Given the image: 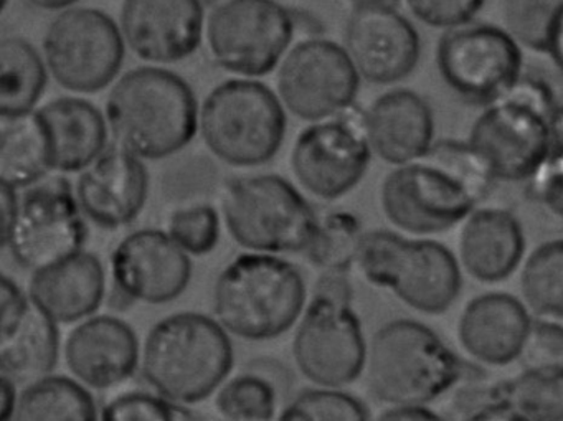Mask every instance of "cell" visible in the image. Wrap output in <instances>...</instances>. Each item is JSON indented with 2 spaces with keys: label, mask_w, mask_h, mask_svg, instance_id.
I'll return each mask as SVG.
<instances>
[{
  "label": "cell",
  "mask_w": 563,
  "mask_h": 421,
  "mask_svg": "<svg viewBox=\"0 0 563 421\" xmlns=\"http://www.w3.org/2000/svg\"><path fill=\"white\" fill-rule=\"evenodd\" d=\"M493 184L466 141H434L423 156L385 177L382 209L408 235H438L463 222Z\"/></svg>",
  "instance_id": "1"
},
{
  "label": "cell",
  "mask_w": 563,
  "mask_h": 421,
  "mask_svg": "<svg viewBox=\"0 0 563 421\" xmlns=\"http://www.w3.org/2000/svg\"><path fill=\"white\" fill-rule=\"evenodd\" d=\"M466 143L494 182L529 180L562 151L559 95L542 78L522 75L503 97L484 107Z\"/></svg>",
  "instance_id": "2"
},
{
  "label": "cell",
  "mask_w": 563,
  "mask_h": 421,
  "mask_svg": "<svg viewBox=\"0 0 563 421\" xmlns=\"http://www.w3.org/2000/svg\"><path fill=\"white\" fill-rule=\"evenodd\" d=\"M104 120L118 146L143 160L166 159L196 137L199 103L174 71L134 68L111 88Z\"/></svg>",
  "instance_id": "3"
},
{
  "label": "cell",
  "mask_w": 563,
  "mask_h": 421,
  "mask_svg": "<svg viewBox=\"0 0 563 421\" xmlns=\"http://www.w3.org/2000/svg\"><path fill=\"white\" fill-rule=\"evenodd\" d=\"M233 362L229 332L200 312L166 315L151 328L141 345L144 380L173 405L207 400L229 378Z\"/></svg>",
  "instance_id": "4"
},
{
  "label": "cell",
  "mask_w": 563,
  "mask_h": 421,
  "mask_svg": "<svg viewBox=\"0 0 563 421\" xmlns=\"http://www.w3.org/2000/svg\"><path fill=\"white\" fill-rule=\"evenodd\" d=\"M306 282L292 263L268 253L233 258L213 285V315L229 334L269 341L296 325L306 308Z\"/></svg>",
  "instance_id": "5"
},
{
  "label": "cell",
  "mask_w": 563,
  "mask_h": 421,
  "mask_svg": "<svg viewBox=\"0 0 563 421\" xmlns=\"http://www.w3.org/2000/svg\"><path fill=\"white\" fill-rule=\"evenodd\" d=\"M368 390L391 407H427L463 378L460 355L423 322L395 319L378 328L364 364Z\"/></svg>",
  "instance_id": "6"
},
{
  "label": "cell",
  "mask_w": 563,
  "mask_h": 421,
  "mask_svg": "<svg viewBox=\"0 0 563 421\" xmlns=\"http://www.w3.org/2000/svg\"><path fill=\"white\" fill-rule=\"evenodd\" d=\"M355 266L371 285L388 289L421 314H441L463 286L461 266L448 246L388 230L362 235Z\"/></svg>",
  "instance_id": "7"
},
{
  "label": "cell",
  "mask_w": 563,
  "mask_h": 421,
  "mask_svg": "<svg viewBox=\"0 0 563 421\" xmlns=\"http://www.w3.org/2000/svg\"><path fill=\"white\" fill-rule=\"evenodd\" d=\"M288 118L272 88L235 78L210 91L199 108V130L207 149L232 167H260L282 149Z\"/></svg>",
  "instance_id": "8"
},
{
  "label": "cell",
  "mask_w": 563,
  "mask_h": 421,
  "mask_svg": "<svg viewBox=\"0 0 563 421\" xmlns=\"http://www.w3.org/2000/svg\"><path fill=\"white\" fill-rule=\"evenodd\" d=\"M222 217L236 245L268 255L305 252L319 219L308 199L275 174L230 180L223 189Z\"/></svg>",
  "instance_id": "9"
},
{
  "label": "cell",
  "mask_w": 563,
  "mask_h": 421,
  "mask_svg": "<svg viewBox=\"0 0 563 421\" xmlns=\"http://www.w3.org/2000/svg\"><path fill=\"white\" fill-rule=\"evenodd\" d=\"M296 34V15L278 0H229L206 19L210 57L239 78L266 77L278 68Z\"/></svg>",
  "instance_id": "10"
},
{
  "label": "cell",
  "mask_w": 563,
  "mask_h": 421,
  "mask_svg": "<svg viewBox=\"0 0 563 421\" xmlns=\"http://www.w3.org/2000/svg\"><path fill=\"white\" fill-rule=\"evenodd\" d=\"M124 51L120 27L107 12L68 8L48 25L42 58L65 90L97 93L117 80Z\"/></svg>",
  "instance_id": "11"
},
{
  "label": "cell",
  "mask_w": 563,
  "mask_h": 421,
  "mask_svg": "<svg viewBox=\"0 0 563 421\" xmlns=\"http://www.w3.org/2000/svg\"><path fill=\"white\" fill-rule=\"evenodd\" d=\"M437 67L443 84L461 101L484 108L522 77V48L506 29L473 21L444 31L438 42Z\"/></svg>",
  "instance_id": "12"
},
{
  "label": "cell",
  "mask_w": 563,
  "mask_h": 421,
  "mask_svg": "<svg viewBox=\"0 0 563 421\" xmlns=\"http://www.w3.org/2000/svg\"><path fill=\"white\" fill-rule=\"evenodd\" d=\"M372 154L364 110L351 104L335 117L314 121L296 137L291 169L299 186L319 200L341 199L358 186Z\"/></svg>",
  "instance_id": "13"
},
{
  "label": "cell",
  "mask_w": 563,
  "mask_h": 421,
  "mask_svg": "<svg viewBox=\"0 0 563 421\" xmlns=\"http://www.w3.org/2000/svg\"><path fill=\"white\" fill-rule=\"evenodd\" d=\"M22 190L5 245L22 268L38 272L85 250L87 220L67 180L42 179Z\"/></svg>",
  "instance_id": "14"
},
{
  "label": "cell",
  "mask_w": 563,
  "mask_h": 421,
  "mask_svg": "<svg viewBox=\"0 0 563 421\" xmlns=\"http://www.w3.org/2000/svg\"><path fill=\"white\" fill-rule=\"evenodd\" d=\"M361 78L342 45L311 37L286 52L278 65V100L285 111L314 123L355 103Z\"/></svg>",
  "instance_id": "15"
},
{
  "label": "cell",
  "mask_w": 563,
  "mask_h": 421,
  "mask_svg": "<svg viewBox=\"0 0 563 421\" xmlns=\"http://www.w3.org/2000/svg\"><path fill=\"white\" fill-rule=\"evenodd\" d=\"M296 367L319 388H339L364 374L367 342L349 302L312 296L296 322Z\"/></svg>",
  "instance_id": "16"
},
{
  "label": "cell",
  "mask_w": 563,
  "mask_h": 421,
  "mask_svg": "<svg viewBox=\"0 0 563 421\" xmlns=\"http://www.w3.org/2000/svg\"><path fill=\"white\" fill-rule=\"evenodd\" d=\"M110 276L114 289L128 301L166 304L189 286L192 259L164 230H136L111 253Z\"/></svg>",
  "instance_id": "17"
},
{
  "label": "cell",
  "mask_w": 563,
  "mask_h": 421,
  "mask_svg": "<svg viewBox=\"0 0 563 421\" xmlns=\"http://www.w3.org/2000/svg\"><path fill=\"white\" fill-rule=\"evenodd\" d=\"M361 80L394 85L413 74L420 62L417 29L397 8L354 9L345 25V44Z\"/></svg>",
  "instance_id": "18"
},
{
  "label": "cell",
  "mask_w": 563,
  "mask_h": 421,
  "mask_svg": "<svg viewBox=\"0 0 563 421\" xmlns=\"http://www.w3.org/2000/svg\"><path fill=\"white\" fill-rule=\"evenodd\" d=\"M118 27L141 60L169 65L196 54L206 14L200 0H124Z\"/></svg>",
  "instance_id": "19"
},
{
  "label": "cell",
  "mask_w": 563,
  "mask_h": 421,
  "mask_svg": "<svg viewBox=\"0 0 563 421\" xmlns=\"http://www.w3.org/2000/svg\"><path fill=\"white\" fill-rule=\"evenodd\" d=\"M74 193L85 220L104 230L123 229L146 206L150 174L143 159L114 144L81 170Z\"/></svg>",
  "instance_id": "20"
},
{
  "label": "cell",
  "mask_w": 563,
  "mask_h": 421,
  "mask_svg": "<svg viewBox=\"0 0 563 421\" xmlns=\"http://www.w3.org/2000/svg\"><path fill=\"white\" fill-rule=\"evenodd\" d=\"M64 357L78 384L88 390H110L130 380L140 367V339L123 319L93 314L71 329Z\"/></svg>",
  "instance_id": "21"
},
{
  "label": "cell",
  "mask_w": 563,
  "mask_h": 421,
  "mask_svg": "<svg viewBox=\"0 0 563 421\" xmlns=\"http://www.w3.org/2000/svg\"><path fill=\"white\" fill-rule=\"evenodd\" d=\"M530 325L532 318L516 296L484 292L464 306L457 337L474 361L500 367L522 355Z\"/></svg>",
  "instance_id": "22"
},
{
  "label": "cell",
  "mask_w": 563,
  "mask_h": 421,
  "mask_svg": "<svg viewBox=\"0 0 563 421\" xmlns=\"http://www.w3.org/2000/svg\"><path fill=\"white\" fill-rule=\"evenodd\" d=\"M364 131L372 154L390 166H404L434 143L433 110L413 90L397 88L364 111Z\"/></svg>",
  "instance_id": "23"
},
{
  "label": "cell",
  "mask_w": 563,
  "mask_h": 421,
  "mask_svg": "<svg viewBox=\"0 0 563 421\" xmlns=\"http://www.w3.org/2000/svg\"><path fill=\"white\" fill-rule=\"evenodd\" d=\"M25 295L58 325L77 324L103 304L107 269L97 255L81 250L32 273Z\"/></svg>",
  "instance_id": "24"
},
{
  "label": "cell",
  "mask_w": 563,
  "mask_h": 421,
  "mask_svg": "<svg viewBox=\"0 0 563 421\" xmlns=\"http://www.w3.org/2000/svg\"><path fill=\"white\" fill-rule=\"evenodd\" d=\"M60 351L57 322L24 292L0 324V374L25 387L54 374Z\"/></svg>",
  "instance_id": "25"
},
{
  "label": "cell",
  "mask_w": 563,
  "mask_h": 421,
  "mask_svg": "<svg viewBox=\"0 0 563 421\" xmlns=\"http://www.w3.org/2000/svg\"><path fill=\"white\" fill-rule=\"evenodd\" d=\"M460 235V263L479 282L504 281L520 265L526 252V235L517 217L506 209H474L463 220Z\"/></svg>",
  "instance_id": "26"
},
{
  "label": "cell",
  "mask_w": 563,
  "mask_h": 421,
  "mask_svg": "<svg viewBox=\"0 0 563 421\" xmlns=\"http://www.w3.org/2000/svg\"><path fill=\"white\" fill-rule=\"evenodd\" d=\"M47 133L51 170L80 174L108 147L104 114L90 101L62 97L35 110Z\"/></svg>",
  "instance_id": "27"
},
{
  "label": "cell",
  "mask_w": 563,
  "mask_h": 421,
  "mask_svg": "<svg viewBox=\"0 0 563 421\" xmlns=\"http://www.w3.org/2000/svg\"><path fill=\"white\" fill-rule=\"evenodd\" d=\"M51 173L47 133L37 113L0 118V182L27 189Z\"/></svg>",
  "instance_id": "28"
},
{
  "label": "cell",
  "mask_w": 563,
  "mask_h": 421,
  "mask_svg": "<svg viewBox=\"0 0 563 421\" xmlns=\"http://www.w3.org/2000/svg\"><path fill=\"white\" fill-rule=\"evenodd\" d=\"M48 71L37 48L22 37L0 38V118L34 113Z\"/></svg>",
  "instance_id": "29"
},
{
  "label": "cell",
  "mask_w": 563,
  "mask_h": 421,
  "mask_svg": "<svg viewBox=\"0 0 563 421\" xmlns=\"http://www.w3.org/2000/svg\"><path fill=\"white\" fill-rule=\"evenodd\" d=\"M91 390L65 375H47L22 387L12 421H98Z\"/></svg>",
  "instance_id": "30"
},
{
  "label": "cell",
  "mask_w": 563,
  "mask_h": 421,
  "mask_svg": "<svg viewBox=\"0 0 563 421\" xmlns=\"http://www.w3.org/2000/svg\"><path fill=\"white\" fill-rule=\"evenodd\" d=\"M489 397L509 405L527 421H563V365H529L490 388Z\"/></svg>",
  "instance_id": "31"
},
{
  "label": "cell",
  "mask_w": 563,
  "mask_h": 421,
  "mask_svg": "<svg viewBox=\"0 0 563 421\" xmlns=\"http://www.w3.org/2000/svg\"><path fill=\"white\" fill-rule=\"evenodd\" d=\"M504 24L520 48L545 55L560 70L563 0H506Z\"/></svg>",
  "instance_id": "32"
},
{
  "label": "cell",
  "mask_w": 563,
  "mask_h": 421,
  "mask_svg": "<svg viewBox=\"0 0 563 421\" xmlns=\"http://www.w3.org/2000/svg\"><path fill=\"white\" fill-rule=\"evenodd\" d=\"M520 292L527 311L539 319L560 321L563 315V243L549 240L537 246L520 272Z\"/></svg>",
  "instance_id": "33"
},
{
  "label": "cell",
  "mask_w": 563,
  "mask_h": 421,
  "mask_svg": "<svg viewBox=\"0 0 563 421\" xmlns=\"http://www.w3.org/2000/svg\"><path fill=\"white\" fill-rule=\"evenodd\" d=\"M364 233L361 220L354 213L335 210L319 217L311 240L302 253L321 273L351 272Z\"/></svg>",
  "instance_id": "34"
},
{
  "label": "cell",
  "mask_w": 563,
  "mask_h": 421,
  "mask_svg": "<svg viewBox=\"0 0 563 421\" xmlns=\"http://www.w3.org/2000/svg\"><path fill=\"white\" fill-rule=\"evenodd\" d=\"M216 408L225 421H273L278 414V388L255 372L240 374L220 385Z\"/></svg>",
  "instance_id": "35"
},
{
  "label": "cell",
  "mask_w": 563,
  "mask_h": 421,
  "mask_svg": "<svg viewBox=\"0 0 563 421\" xmlns=\"http://www.w3.org/2000/svg\"><path fill=\"white\" fill-rule=\"evenodd\" d=\"M276 421H368L367 408L341 388H306L278 411Z\"/></svg>",
  "instance_id": "36"
},
{
  "label": "cell",
  "mask_w": 563,
  "mask_h": 421,
  "mask_svg": "<svg viewBox=\"0 0 563 421\" xmlns=\"http://www.w3.org/2000/svg\"><path fill=\"white\" fill-rule=\"evenodd\" d=\"M166 233L190 258L209 255L219 245V212L206 203L184 207L170 213Z\"/></svg>",
  "instance_id": "37"
},
{
  "label": "cell",
  "mask_w": 563,
  "mask_h": 421,
  "mask_svg": "<svg viewBox=\"0 0 563 421\" xmlns=\"http://www.w3.org/2000/svg\"><path fill=\"white\" fill-rule=\"evenodd\" d=\"M98 421H177L174 405L154 391L130 390L110 398Z\"/></svg>",
  "instance_id": "38"
},
{
  "label": "cell",
  "mask_w": 563,
  "mask_h": 421,
  "mask_svg": "<svg viewBox=\"0 0 563 421\" xmlns=\"http://www.w3.org/2000/svg\"><path fill=\"white\" fill-rule=\"evenodd\" d=\"M411 14L428 27L450 31L474 21L486 0H405Z\"/></svg>",
  "instance_id": "39"
},
{
  "label": "cell",
  "mask_w": 563,
  "mask_h": 421,
  "mask_svg": "<svg viewBox=\"0 0 563 421\" xmlns=\"http://www.w3.org/2000/svg\"><path fill=\"white\" fill-rule=\"evenodd\" d=\"M532 357L530 365H562L563 334L560 321H532L522 355Z\"/></svg>",
  "instance_id": "40"
},
{
  "label": "cell",
  "mask_w": 563,
  "mask_h": 421,
  "mask_svg": "<svg viewBox=\"0 0 563 421\" xmlns=\"http://www.w3.org/2000/svg\"><path fill=\"white\" fill-rule=\"evenodd\" d=\"M562 151L553 153L529 179L532 199L542 203L555 217H562Z\"/></svg>",
  "instance_id": "41"
},
{
  "label": "cell",
  "mask_w": 563,
  "mask_h": 421,
  "mask_svg": "<svg viewBox=\"0 0 563 421\" xmlns=\"http://www.w3.org/2000/svg\"><path fill=\"white\" fill-rule=\"evenodd\" d=\"M312 296L332 299V301L349 302L352 304L354 299V288H352L349 272H322L314 285Z\"/></svg>",
  "instance_id": "42"
},
{
  "label": "cell",
  "mask_w": 563,
  "mask_h": 421,
  "mask_svg": "<svg viewBox=\"0 0 563 421\" xmlns=\"http://www.w3.org/2000/svg\"><path fill=\"white\" fill-rule=\"evenodd\" d=\"M463 421H527L522 414L504 401L487 400L483 407L471 411Z\"/></svg>",
  "instance_id": "43"
},
{
  "label": "cell",
  "mask_w": 563,
  "mask_h": 421,
  "mask_svg": "<svg viewBox=\"0 0 563 421\" xmlns=\"http://www.w3.org/2000/svg\"><path fill=\"white\" fill-rule=\"evenodd\" d=\"M18 190L0 182V248L8 245L9 232H11L12 219H14L15 206H18Z\"/></svg>",
  "instance_id": "44"
},
{
  "label": "cell",
  "mask_w": 563,
  "mask_h": 421,
  "mask_svg": "<svg viewBox=\"0 0 563 421\" xmlns=\"http://www.w3.org/2000/svg\"><path fill=\"white\" fill-rule=\"evenodd\" d=\"M374 421H446L427 407H391Z\"/></svg>",
  "instance_id": "45"
},
{
  "label": "cell",
  "mask_w": 563,
  "mask_h": 421,
  "mask_svg": "<svg viewBox=\"0 0 563 421\" xmlns=\"http://www.w3.org/2000/svg\"><path fill=\"white\" fill-rule=\"evenodd\" d=\"M24 292L11 276L0 272V324L8 318L11 309L21 301Z\"/></svg>",
  "instance_id": "46"
},
{
  "label": "cell",
  "mask_w": 563,
  "mask_h": 421,
  "mask_svg": "<svg viewBox=\"0 0 563 421\" xmlns=\"http://www.w3.org/2000/svg\"><path fill=\"white\" fill-rule=\"evenodd\" d=\"M19 401V385L0 374V421H12Z\"/></svg>",
  "instance_id": "47"
},
{
  "label": "cell",
  "mask_w": 563,
  "mask_h": 421,
  "mask_svg": "<svg viewBox=\"0 0 563 421\" xmlns=\"http://www.w3.org/2000/svg\"><path fill=\"white\" fill-rule=\"evenodd\" d=\"M25 2L45 11H64L77 4L78 0H25Z\"/></svg>",
  "instance_id": "48"
},
{
  "label": "cell",
  "mask_w": 563,
  "mask_h": 421,
  "mask_svg": "<svg viewBox=\"0 0 563 421\" xmlns=\"http://www.w3.org/2000/svg\"><path fill=\"white\" fill-rule=\"evenodd\" d=\"M352 9L364 8H397L400 0H347Z\"/></svg>",
  "instance_id": "49"
},
{
  "label": "cell",
  "mask_w": 563,
  "mask_h": 421,
  "mask_svg": "<svg viewBox=\"0 0 563 421\" xmlns=\"http://www.w3.org/2000/svg\"><path fill=\"white\" fill-rule=\"evenodd\" d=\"M203 5H210V8H217V5L225 4L229 0H200Z\"/></svg>",
  "instance_id": "50"
},
{
  "label": "cell",
  "mask_w": 563,
  "mask_h": 421,
  "mask_svg": "<svg viewBox=\"0 0 563 421\" xmlns=\"http://www.w3.org/2000/svg\"><path fill=\"white\" fill-rule=\"evenodd\" d=\"M9 0H0V14L4 12V9L8 8Z\"/></svg>",
  "instance_id": "51"
}]
</instances>
